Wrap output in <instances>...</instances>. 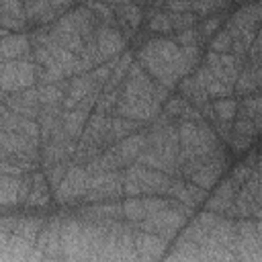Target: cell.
<instances>
[{
    "label": "cell",
    "instance_id": "1",
    "mask_svg": "<svg viewBox=\"0 0 262 262\" xmlns=\"http://www.w3.org/2000/svg\"><path fill=\"white\" fill-rule=\"evenodd\" d=\"M37 82V66L27 59H10L2 61V92H20L25 88L35 86Z\"/></svg>",
    "mask_w": 262,
    "mask_h": 262
},
{
    "label": "cell",
    "instance_id": "2",
    "mask_svg": "<svg viewBox=\"0 0 262 262\" xmlns=\"http://www.w3.org/2000/svg\"><path fill=\"white\" fill-rule=\"evenodd\" d=\"M86 192H88V170L80 164H72L61 184L53 188V196L59 205H72L84 201Z\"/></svg>",
    "mask_w": 262,
    "mask_h": 262
},
{
    "label": "cell",
    "instance_id": "3",
    "mask_svg": "<svg viewBox=\"0 0 262 262\" xmlns=\"http://www.w3.org/2000/svg\"><path fill=\"white\" fill-rule=\"evenodd\" d=\"M125 43H127V37L123 35V31L119 27L106 25V23H100L96 27V45H98V51L104 57V61L117 57L121 53V49L125 47Z\"/></svg>",
    "mask_w": 262,
    "mask_h": 262
},
{
    "label": "cell",
    "instance_id": "4",
    "mask_svg": "<svg viewBox=\"0 0 262 262\" xmlns=\"http://www.w3.org/2000/svg\"><path fill=\"white\" fill-rule=\"evenodd\" d=\"M108 147L117 154L119 162H121L123 168H125V166H129L131 162H135L137 156H139L145 147H149V137H147V133H131V135H127L125 139H121V141H117V143H113V145H108Z\"/></svg>",
    "mask_w": 262,
    "mask_h": 262
},
{
    "label": "cell",
    "instance_id": "5",
    "mask_svg": "<svg viewBox=\"0 0 262 262\" xmlns=\"http://www.w3.org/2000/svg\"><path fill=\"white\" fill-rule=\"evenodd\" d=\"M31 45H33L31 37H27L23 33L10 35V31H4L2 33V61L23 59L25 55H29L33 51Z\"/></svg>",
    "mask_w": 262,
    "mask_h": 262
},
{
    "label": "cell",
    "instance_id": "6",
    "mask_svg": "<svg viewBox=\"0 0 262 262\" xmlns=\"http://www.w3.org/2000/svg\"><path fill=\"white\" fill-rule=\"evenodd\" d=\"M166 237L158 235V233H149V231H139L135 233V252H137V258H147V260H154V258H160L164 254V246H166Z\"/></svg>",
    "mask_w": 262,
    "mask_h": 262
},
{
    "label": "cell",
    "instance_id": "7",
    "mask_svg": "<svg viewBox=\"0 0 262 262\" xmlns=\"http://www.w3.org/2000/svg\"><path fill=\"white\" fill-rule=\"evenodd\" d=\"M139 127H141L139 121L125 119V117H111L108 127H106V133H104V145H113V143L125 139L127 135L139 131Z\"/></svg>",
    "mask_w": 262,
    "mask_h": 262
},
{
    "label": "cell",
    "instance_id": "8",
    "mask_svg": "<svg viewBox=\"0 0 262 262\" xmlns=\"http://www.w3.org/2000/svg\"><path fill=\"white\" fill-rule=\"evenodd\" d=\"M88 119H90V113L84 111L82 106H76L74 111H63V115H61V123H63L66 133H68L72 139H76V141L84 135Z\"/></svg>",
    "mask_w": 262,
    "mask_h": 262
},
{
    "label": "cell",
    "instance_id": "9",
    "mask_svg": "<svg viewBox=\"0 0 262 262\" xmlns=\"http://www.w3.org/2000/svg\"><path fill=\"white\" fill-rule=\"evenodd\" d=\"M260 88H258V80H256V68L248 63L246 68H242V72L233 84V92L239 96H248V94H254Z\"/></svg>",
    "mask_w": 262,
    "mask_h": 262
},
{
    "label": "cell",
    "instance_id": "10",
    "mask_svg": "<svg viewBox=\"0 0 262 262\" xmlns=\"http://www.w3.org/2000/svg\"><path fill=\"white\" fill-rule=\"evenodd\" d=\"M37 88H39L41 106L61 104L63 98H66V90H68V86H63V84H39Z\"/></svg>",
    "mask_w": 262,
    "mask_h": 262
},
{
    "label": "cell",
    "instance_id": "11",
    "mask_svg": "<svg viewBox=\"0 0 262 262\" xmlns=\"http://www.w3.org/2000/svg\"><path fill=\"white\" fill-rule=\"evenodd\" d=\"M123 213H125V219L131 221V223H139L147 217V209H145V201L143 196L137 199V196H127L123 201Z\"/></svg>",
    "mask_w": 262,
    "mask_h": 262
},
{
    "label": "cell",
    "instance_id": "12",
    "mask_svg": "<svg viewBox=\"0 0 262 262\" xmlns=\"http://www.w3.org/2000/svg\"><path fill=\"white\" fill-rule=\"evenodd\" d=\"M237 106L239 102L233 100V98H217L213 100V111H215V119L221 121V123H231L237 115Z\"/></svg>",
    "mask_w": 262,
    "mask_h": 262
},
{
    "label": "cell",
    "instance_id": "13",
    "mask_svg": "<svg viewBox=\"0 0 262 262\" xmlns=\"http://www.w3.org/2000/svg\"><path fill=\"white\" fill-rule=\"evenodd\" d=\"M147 29L151 33H172V18L170 12H166L164 8H151L149 12V20H147Z\"/></svg>",
    "mask_w": 262,
    "mask_h": 262
},
{
    "label": "cell",
    "instance_id": "14",
    "mask_svg": "<svg viewBox=\"0 0 262 262\" xmlns=\"http://www.w3.org/2000/svg\"><path fill=\"white\" fill-rule=\"evenodd\" d=\"M186 98L180 94V96H170L166 102H164V117L166 119H170V121H174V119H180V115H182V108L186 106Z\"/></svg>",
    "mask_w": 262,
    "mask_h": 262
},
{
    "label": "cell",
    "instance_id": "15",
    "mask_svg": "<svg viewBox=\"0 0 262 262\" xmlns=\"http://www.w3.org/2000/svg\"><path fill=\"white\" fill-rule=\"evenodd\" d=\"M231 45H233V37L229 35L227 29H223V31L215 33V37L209 43V49H213L217 53H227V51H231Z\"/></svg>",
    "mask_w": 262,
    "mask_h": 262
},
{
    "label": "cell",
    "instance_id": "16",
    "mask_svg": "<svg viewBox=\"0 0 262 262\" xmlns=\"http://www.w3.org/2000/svg\"><path fill=\"white\" fill-rule=\"evenodd\" d=\"M170 18H172V27H174V31L190 29V27H194L196 20H199V16H196L192 10H188V12H170Z\"/></svg>",
    "mask_w": 262,
    "mask_h": 262
},
{
    "label": "cell",
    "instance_id": "17",
    "mask_svg": "<svg viewBox=\"0 0 262 262\" xmlns=\"http://www.w3.org/2000/svg\"><path fill=\"white\" fill-rule=\"evenodd\" d=\"M235 133L239 135H246V137H256L258 135V129L254 125V119L250 117H244V115H235V121H233V127H231Z\"/></svg>",
    "mask_w": 262,
    "mask_h": 262
},
{
    "label": "cell",
    "instance_id": "18",
    "mask_svg": "<svg viewBox=\"0 0 262 262\" xmlns=\"http://www.w3.org/2000/svg\"><path fill=\"white\" fill-rule=\"evenodd\" d=\"M172 39L180 47H184V45H199L203 41V37H201V33H199L196 27H190V29H184V31H176V35Z\"/></svg>",
    "mask_w": 262,
    "mask_h": 262
},
{
    "label": "cell",
    "instance_id": "19",
    "mask_svg": "<svg viewBox=\"0 0 262 262\" xmlns=\"http://www.w3.org/2000/svg\"><path fill=\"white\" fill-rule=\"evenodd\" d=\"M205 90H207L209 98H223V96H229V94L233 92V86L221 82L219 78H213V80L205 86Z\"/></svg>",
    "mask_w": 262,
    "mask_h": 262
},
{
    "label": "cell",
    "instance_id": "20",
    "mask_svg": "<svg viewBox=\"0 0 262 262\" xmlns=\"http://www.w3.org/2000/svg\"><path fill=\"white\" fill-rule=\"evenodd\" d=\"M227 145L231 147L233 154H244V151L250 149V145H252V137L239 135V133H235V131L231 129V135H229V139H227Z\"/></svg>",
    "mask_w": 262,
    "mask_h": 262
},
{
    "label": "cell",
    "instance_id": "21",
    "mask_svg": "<svg viewBox=\"0 0 262 262\" xmlns=\"http://www.w3.org/2000/svg\"><path fill=\"white\" fill-rule=\"evenodd\" d=\"M190 10L201 18V16H209V14H213L215 10H219V6H217L215 0H192Z\"/></svg>",
    "mask_w": 262,
    "mask_h": 262
},
{
    "label": "cell",
    "instance_id": "22",
    "mask_svg": "<svg viewBox=\"0 0 262 262\" xmlns=\"http://www.w3.org/2000/svg\"><path fill=\"white\" fill-rule=\"evenodd\" d=\"M252 172H254V168H250L246 162H239V164H237V166L231 170L229 178H231V180H233L237 186H242V184H244V182H246V180L252 176Z\"/></svg>",
    "mask_w": 262,
    "mask_h": 262
},
{
    "label": "cell",
    "instance_id": "23",
    "mask_svg": "<svg viewBox=\"0 0 262 262\" xmlns=\"http://www.w3.org/2000/svg\"><path fill=\"white\" fill-rule=\"evenodd\" d=\"M221 18L219 16H209L207 20H203L201 23V27H199V33H201V37L203 39H209L213 33H217L219 29H221Z\"/></svg>",
    "mask_w": 262,
    "mask_h": 262
},
{
    "label": "cell",
    "instance_id": "24",
    "mask_svg": "<svg viewBox=\"0 0 262 262\" xmlns=\"http://www.w3.org/2000/svg\"><path fill=\"white\" fill-rule=\"evenodd\" d=\"M192 0H164L166 12H188Z\"/></svg>",
    "mask_w": 262,
    "mask_h": 262
},
{
    "label": "cell",
    "instance_id": "25",
    "mask_svg": "<svg viewBox=\"0 0 262 262\" xmlns=\"http://www.w3.org/2000/svg\"><path fill=\"white\" fill-rule=\"evenodd\" d=\"M74 2H76V0H49L51 8H53V10H57L59 14H66L68 10H72Z\"/></svg>",
    "mask_w": 262,
    "mask_h": 262
},
{
    "label": "cell",
    "instance_id": "26",
    "mask_svg": "<svg viewBox=\"0 0 262 262\" xmlns=\"http://www.w3.org/2000/svg\"><path fill=\"white\" fill-rule=\"evenodd\" d=\"M252 47L262 55V29H258L256 31V37H254V43H252Z\"/></svg>",
    "mask_w": 262,
    "mask_h": 262
},
{
    "label": "cell",
    "instance_id": "27",
    "mask_svg": "<svg viewBox=\"0 0 262 262\" xmlns=\"http://www.w3.org/2000/svg\"><path fill=\"white\" fill-rule=\"evenodd\" d=\"M254 125H256V129H258V133H262V113H260L258 117H254Z\"/></svg>",
    "mask_w": 262,
    "mask_h": 262
},
{
    "label": "cell",
    "instance_id": "28",
    "mask_svg": "<svg viewBox=\"0 0 262 262\" xmlns=\"http://www.w3.org/2000/svg\"><path fill=\"white\" fill-rule=\"evenodd\" d=\"M131 2H135V4H139V6H141V4L145 2V0H131Z\"/></svg>",
    "mask_w": 262,
    "mask_h": 262
},
{
    "label": "cell",
    "instance_id": "29",
    "mask_svg": "<svg viewBox=\"0 0 262 262\" xmlns=\"http://www.w3.org/2000/svg\"><path fill=\"white\" fill-rule=\"evenodd\" d=\"M25 2H31V0H25Z\"/></svg>",
    "mask_w": 262,
    "mask_h": 262
}]
</instances>
